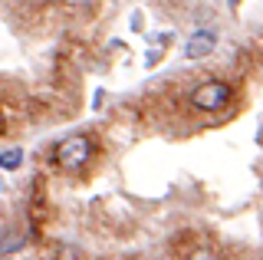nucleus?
<instances>
[{
    "instance_id": "0eeeda50",
    "label": "nucleus",
    "mask_w": 263,
    "mask_h": 260,
    "mask_svg": "<svg viewBox=\"0 0 263 260\" xmlns=\"http://www.w3.org/2000/svg\"><path fill=\"white\" fill-rule=\"evenodd\" d=\"M191 260H214V257H211V254H208V250H197V254H194V257H191Z\"/></svg>"
},
{
    "instance_id": "7ed1b4c3",
    "label": "nucleus",
    "mask_w": 263,
    "mask_h": 260,
    "mask_svg": "<svg viewBox=\"0 0 263 260\" xmlns=\"http://www.w3.org/2000/svg\"><path fill=\"white\" fill-rule=\"evenodd\" d=\"M214 46H217V33L214 30H194V36L184 43V56L187 60H204V56L214 53Z\"/></svg>"
},
{
    "instance_id": "423d86ee",
    "label": "nucleus",
    "mask_w": 263,
    "mask_h": 260,
    "mask_svg": "<svg viewBox=\"0 0 263 260\" xmlns=\"http://www.w3.org/2000/svg\"><path fill=\"white\" fill-rule=\"evenodd\" d=\"M63 4H69V7H89L92 0H63Z\"/></svg>"
},
{
    "instance_id": "20e7f679",
    "label": "nucleus",
    "mask_w": 263,
    "mask_h": 260,
    "mask_svg": "<svg viewBox=\"0 0 263 260\" xmlns=\"http://www.w3.org/2000/svg\"><path fill=\"white\" fill-rule=\"evenodd\" d=\"M20 165H23V148H7V152H0V168H4V172H16Z\"/></svg>"
},
{
    "instance_id": "39448f33",
    "label": "nucleus",
    "mask_w": 263,
    "mask_h": 260,
    "mask_svg": "<svg viewBox=\"0 0 263 260\" xmlns=\"http://www.w3.org/2000/svg\"><path fill=\"white\" fill-rule=\"evenodd\" d=\"M20 247H23V240L20 237H10V234L0 240V254H10V250H20Z\"/></svg>"
},
{
    "instance_id": "f257e3e1",
    "label": "nucleus",
    "mask_w": 263,
    "mask_h": 260,
    "mask_svg": "<svg viewBox=\"0 0 263 260\" xmlns=\"http://www.w3.org/2000/svg\"><path fill=\"white\" fill-rule=\"evenodd\" d=\"M191 102H194V109H201V112H217L230 102V86L220 83V79H208V83H201L194 89Z\"/></svg>"
},
{
    "instance_id": "f03ea898",
    "label": "nucleus",
    "mask_w": 263,
    "mask_h": 260,
    "mask_svg": "<svg viewBox=\"0 0 263 260\" xmlns=\"http://www.w3.org/2000/svg\"><path fill=\"white\" fill-rule=\"evenodd\" d=\"M92 155V145H89L86 135H69V139H63L56 145V161H60L63 168H82Z\"/></svg>"
}]
</instances>
